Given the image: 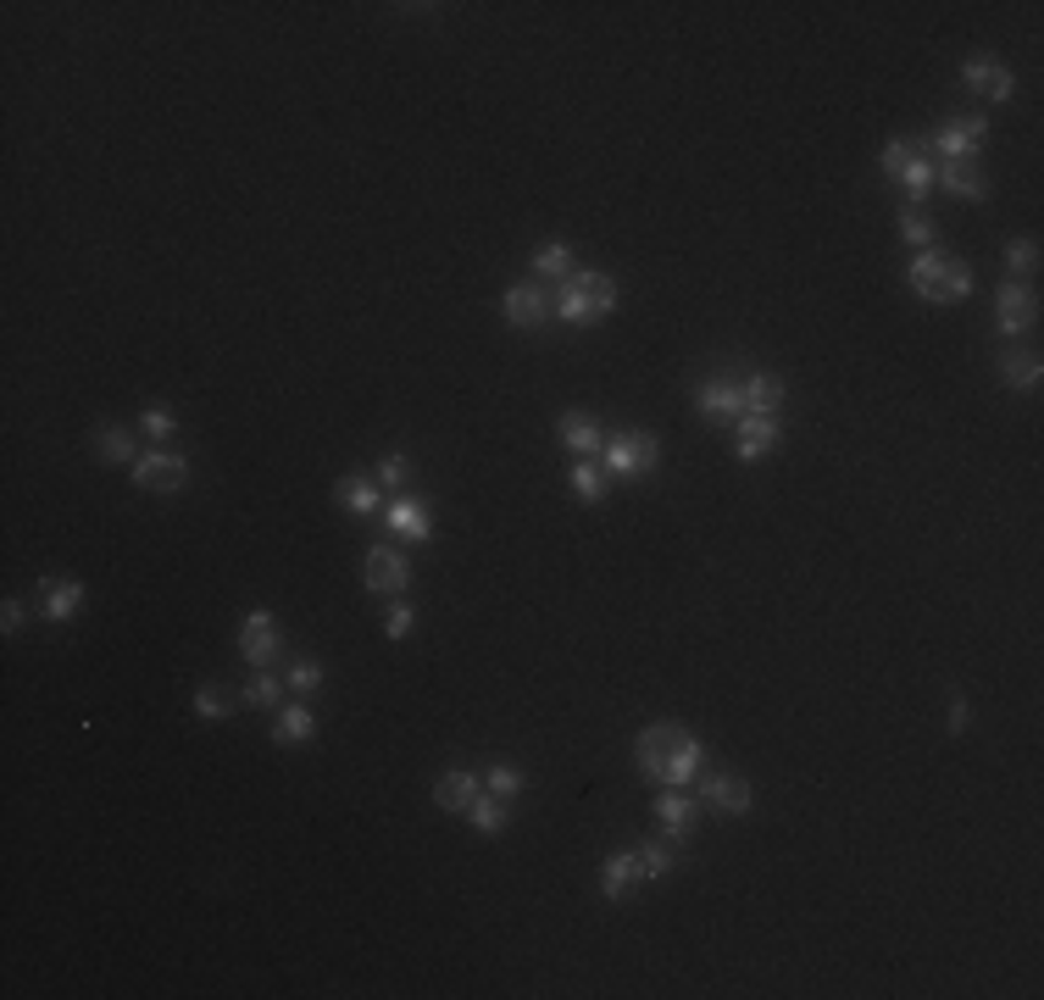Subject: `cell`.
Segmentation results:
<instances>
[{"label":"cell","mask_w":1044,"mask_h":1000,"mask_svg":"<svg viewBox=\"0 0 1044 1000\" xmlns=\"http://www.w3.org/2000/svg\"><path fill=\"white\" fill-rule=\"evenodd\" d=\"M634 762H639V779H645V784L683 789V784L701 779L706 745L694 739V734H683L678 723H650V728H639V739H634Z\"/></svg>","instance_id":"6da1fadb"},{"label":"cell","mask_w":1044,"mask_h":1000,"mask_svg":"<svg viewBox=\"0 0 1044 1000\" xmlns=\"http://www.w3.org/2000/svg\"><path fill=\"white\" fill-rule=\"evenodd\" d=\"M911 289L922 295V300H939V306H950V300H967L973 295V268L962 262V257H944V250H917V262H911Z\"/></svg>","instance_id":"7a4b0ae2"},{"label":"cell","mask_w":1044,"mask_h":1000,"mask_svg":"<svg viewBox=\"0 0 1044 1000\" xmlns=\"http://www.w3.org/2000/svg\"><path fill=\"white\" fill-rule=\"evenodd\" d=\"M612 306H617V279L612 273H572L561 284V300H556V311L567 322H578V328H589L594 317H605Z\"/></svg>","instance_id":"3957f363"},{"label":"cell","mask_w":1044,"mask_h":1000,"mask_svg":"<svg viewBox=\"0 0 1044 1000\" xmlns=\"http://www.w3.org/2000/svg\"><path fill=\"white\" fill-rule=\"evenodd\" d=\"M656 462H661V445H656V434H645V429L612 434V440H605V451H600V467L612 473V478H645V473H656Z\"/></svg>","instance_id":"277c9868"},{"label":"cell","mask_w":1044,"mask_h":1000,"mask_svg":"<svg viewBox=\"0 0 1044 1000\" xmlns=\"http://www.w3.org/2000/svg\"><path fill=\"white\" fill-rule=\"evenodd\" d=\"M134 484L150 489V495H179V489L190 484V462L172 456L167 445H156V451H145V456L134 462Z\"/></svg>","instance_id":"5b68a950"},{"label":"cell","mask_w":1044,"mask_h":1000,"mask_svg":"<svg viewBox=\"0 0 1044 1000\" xmlns=\"http://www.w3.org/2000/svg\"><path fill=\"white\" fill-rule=\"evenodd\" d=\"M284 650V634H279V617L273 612H245L239 617V656L250 667H273Z\"/></svg>","instance_id":"8992f818"},{"label":"cell","mask_w":1044,"mask_h":1000,"mask_svg":"<svg viewBox=\"0 0 1044 1000\" xmlns=\"http://www.w3.org/2000/svg\"><path fill=\"white\" fill-rule=\"evenodd\" d=\"M995 317H1000V333H1006V340H1011V333H1022V328H1033V322H1039V295H1033V284L1006 279L1000 295H995Z\"/></svg>","instance_id":"52a82bcc"},{"label":"cell","mask_w":1044,"mask_h":1000,"mask_svg":"<svg viewBox=\"0 0 1044 1000\" xmlns=\"http://www.w3.org/2000/svg\"><path fill=\"white\" fill-rule=\"evenodd\" d=\"M362 572H367V590H373V595H389V601H395V595L406 590V583H411V567H406V556H395L389 545H373Z\"/></svg>","instance_id":"ba28073f"},{"label":"cell","mask_w":1044,"mask_h":1000,"mask_svg":"<svg viewBox=\"0 0 1044 1000\" xmlns=\"http://www.w3.org/2000/svg\"><path fill=\"white\" fill-rule=\"evenodd\" d=\"M506 317H511V328H545V317H551V295L540 289V284H511L506 289Z\"/></svg>","instance_id":"9c48e42d"},{"label":"cell","mask_w":1044,"mask_h":1000,"mask_svg":"<svg viewBox=\"0 0 1044 1000\" xmlns=\"http://www.w3.org/2000/svg\"><path fill=\"white\" fill-rule=\"evenodd\" d=\"M989 134V123L984 117H950L939 134H933V145L944 150V161H962V156H978V139Z\"/></svg>","instance_id":"30bf717a"},{"label":"cell","mask_w":1044,"mask_h":1000,"mask_svg":"<svg viewBox=\"0 0 1044 1000\" xmlns=\"http://www.w3.org/2000/svg\"><path fill=\"white\" fill-rule=\"evenodd\" d=\"M778 434H783L778 417H767V411H745V417H739V462H761V456L778 445Z\"/></svg>","instance_id":"8fae6325"},{"label":"cell","mask_w":1044,"mask_h":1000,"mask_svg":"<svg viewBox=\"0 0 1044 1000\" xmlns=\"http://www.w3.org/2000/svg\"><path fill=\"white\" fill-rule=\"evenodd\" d=\"M556 434H561V445H567L572 456H600V451H605V434H600V423H594L589 411H561Z\"/></svg>","instance_id":"7c38bea8"},{"label":"cell","mask_w":1044,"mask_h":1000,"mask_svg":"<svg viewBox=\"0 0 1044 1000\" xmlns=\"http://www.w3.org/2000/svg\"><path fill=\"white\" fill-rule=\"evenodd\" d=\"M933 179H939L950 195H962V201H978V206L989 201V184H984V173H978V161H973V156H962V161H944Z\"/></svg>","instance_id":"4fadbf2b"},{"label":"cell","mask_w":1044,"mask_h":1000,"mask_svg":"<svg viewBox=\"0 0 1044 1000\" xmlns=\"http://www.w3.org/2000/svg\"><path fill=\"white\" fill-rule=\"evenodd\" d=\"M694 406H701L712 423H739V417H745V389L728 384V378H717V384H706L701 395H694Z\"/></svg>","instance_id":"5bb4252c"},{"label":"cell","mask_w":1044,"mask_h":1000,"mask_svg":"<svg viewBox=\"0 0 1044 1000\" xmlns=\"http://www.w3.org/2000/svg\"><path fill=\"white\" fill-rule=\"evenodd\" d=\"M333 500H339V507H351L356 518H378V512H384V495H378V484H373V478H362V473H344V478L333 484Z\"/></svg>","instance_id":"9a60e30c"},{"label":"cell","mask_w":1044,"mask_h":1000,"mask_svg":"<svg viewBox=\"0 0 1044 1000\" xmlns=\"http://www.w3.org/2000/svg\"><path fill=\"white\" fill-rule=\"evenodd\" d=\"M39 590H45V617L50 623H67L83 612V583L78 578H39Z\"/></svg>","instance_id":"2e32d148"},{"label":"cell","mask_w":1044,"mask_h":1000,"mask_svg":"<svg viewBox=\"0 0 1044 1000\" xmlns=\"http://www.w3.org/2000/svg\"><path fill=\"white\" fill-rule=\"evenodd\" d=\"M433 800H440V811L467 817V811H473V800H478V779H473L467 768H451L440 784H433Z\"/></svg>","instance_id":"e0dca14e"},{"label":"cell","mask_w":1044,"mask_h":1000,"mask_svg":"<svg viewBox=\"0 0 1044 1000\" xmlns=\"http://www.w3.org/2000/svg\"><path fill=\"white\" fill-rule=\"evenodd\" d=\"M706 800H712V811H723V817H745V811H750V784L734 779V773H712V779H706Z\"/></svg>","instance_id":"ac0fdd59"},{"label":"cell","mask_w":1044,"mask_h":1000,"mask_svg":"<svg viewBox=\"0 0 1044 1000\" xmlns=\"http://www.w3.org/2000/svg\"><path fill=\"white\" fill-rule=\"evenodd\" d=\"M962 78L973 83V90H984L989 101H1011V90H1017V78H1011L1006 67H995L989 56H973V61L962 67Z\"/></svg>","instance_id":"d6986e66"},{"label":"cell","mask_w":1044,"mask_h":1000,"mask_svg":"<svg viewBox=\"0 0 1044 1000\" xmlns=\"http://www.w3.org/2000/svg\"><path fill=\"white\" fill-rule=\"evenodd\" d=\"M634 884H639V851H612V856H605V867H600L605 900H623Z\"/></svg>","instance_id":"ffe728a7"},{"label":"cell","mask_w":1044,"mask_h":1000,"mask_svg":"<svg viewBox=\"0 0 1044 1000\" xmlns=\"http://www.w3.org/2000/svg\"><path fill=\"white\" fill-rule=\"evenodd\" d=\"M389 529L395 534H406V539H428L433 534V518L422 512V500H411V495H400V500H389Z\"/></svg>","instance_id":"44dd1931"},{"label":"cell","mask_w":1044,"mask_h":1000,"mask_svg":"<svg viewBox=\"0 0 1044 1000\" xmlns=\"http://www.w3.org/2000/svg\"><path fill=\"white\" fill-rule=\"evenodd\" d=\"M656 817H661V828L672 833V840H689V828H694V800H689L683 789H667V795H656Z\"/></svg>","instance_id":"7402d4cb"},{"label":"cell","mask_w":1044,"mask_h":1000,"mask_svg":"<svg viewBox=\"0 0 1044 1000\" xmlns=\"http://www.w3.org/2000/svg\"><path fill=\"white\" fill-rule=\"evenodd\" d=\"M739 389H745V411H767L772 417L783 406V378H772V373H750Z\"/></svg>","instance_id":"603a6c76"},{"label":"cell","mask_w":1044,"mask_h":1000,"mask_svg":"<svg viewBox=\"0 0 1044 1000\" xmlns=\"http://www.w3.org/2000/svg\"><path fill=\"white\" fill-rule=\"evenodd\" d=\"M311 734H317V717H311L306 706H284L279 723H273V739H279V745H306Z\"/></svg>","instance_id":"cb8c5ba5"},{"label":"cell","mask_w":1044,"mask_h":1000,"mask_svg":"<svg viewBox=\"0 0 1044 1000\" xmlns=\"http://www.w3.org/2000/svg\"><path fill=\"white\" fill-rule=\"evenodd\" d=\"M1039 367H1044L1039 351H1017V356L1000 362V384H1006V389H1033V384H1039Z\"/></svg>","instance_id":"d4e9b609"},{"label":"cell","mask_w":1044,"mask_h":1000,"mask_svg":"<svg viewBox=\"0 0 1044 1000\" xmlns=\"http://www.w3.org/2000/svg\"><path fill=\"white\" fill-rule=\"evenodd\" d=\"M95 451H101V462H106V467H123V462L134 467V462H139V456H134V440H128V429H117V423L95 434Z\"/></svg>","instance_id":"484cf974"},{"label":"cell","mask_w":1044,"mask_h":1000,"mask_svg":"<svg viewBox=\"0 0 1044 1000\" xmlns=\"http://www.w3.org/2000/svg\"><path fill=\"white\" fill-rule=\"evenodd\" d=\"M467 822H473L478 833H500V828H506V800H500V795H478L473 811H467Z\"/></svg>","instance_id":"4316f807"},{"label":"cell","mask_w":1044,"mask_h":1000,"mask_svg":"<svg viewBox=\"0 0 1044 1000\" xmlns=\"http://www.w3.org/2000/svg\"><path fill=\"white\" fill-rule=\"evenodd\" d=\"M572 489H578V500H600V489H605V467H600V456H583V462L572 467Z\"/></svg>","instance_id":"83f0119b"},{"label":"cell","mask_w":1044,"mask_h":1000,"mask_svg":"<svg viewBox=\"0 0 1044 1000\" xmlns=\"http://www.w3.org/2000/svg\"><path fill=\"white\" fill-rule=\"evenodd\" d=\"M534 273L540 279H572V250L567 245H545L534 257Z\"/></svg>","instance_id":"f1b7e54d"},{"label":"cell","mask_w":1044,"mask_h":1000,"mask_svg":"<svg viewBox=\"0 0 1044 1000\" xmlns=\"http://www.w3.org/2000/svg\"><path fill=\"white\" fill-rule=\"evenodd\" d=\"M900 184H906V195H911V206H922V195L933 190V167H928V156H911V161H906V173H900Z\"/></svg>","instance_id":"f546056e"},{"label":"cell","mask_w":1044,"mask_h":1000,"mask_svg":"<svg viewBox=\"0 0 1044 1000\" xmlns=\"http://www.w3.org/2000/svg\"><path fill=\"white\" fill-rule=\"evenodd\" d=\"M279 695H284V684L268 673V667H256V679L245 684V701L250 706H279Z\"/></svg>","instance_id":"4dcf8cb0"},{"label":"cell","mask_w":1044,"mask_h":1000,"mask_svg":"<svg viewBox=\"0 0 1044 1000\" xmlns=\"http://www.w3.org/2000/svg\"><path fill=\"white\" fill-rule=\"evenodd\" d=\"M195 712L206 717V723H228V712H234V701L217 690V684H206V690H195Z\"/></svg>","instance_id":"1f68e13d"},{"label":"cell","mask_w":1044,"mask_h":1000,"mask_svg":"<svg viewBox=\"0 0 1044 1000\" xmlns=\"http://www.w3.org/2000/svg\"><path fill=\"white\" fill-rule=\"evenodd\" d=\"M172 429H179V417H172V406H161V400H156V406H145V434H150L156 445H167V440H172Z\"/></svg>","instance_id":"d6a6232c"},{"label":"cell","mask_w":1044,"mask_h":1000,"mask_svg":"<svg viewBox=\"0 0 1044 1000\" xmlns=\"http://www.w3.org/2000/svg\"><path fill=\"white\" fill-rule=\"evenodd\" d=\"M295 695H311L317 684H322V661H311V656H300L295 667H290V679H284Z\"/></svg>","instance_id":"836d02e7"},{"label":"cell","mask_w":1044,"mask_h":1000,"mask_svg":"<svg viewBox=\"0 0 1044 1000\" xmlns=\"http://www.w3.org/2000/svg\"><path fill=\"white\" fill-rule=\"evenodd\" d=\"M522 784H529V779H522L511 762H495V768H489V795L511 800V795H522Z\"/></svg>","instance_id":"e575fe53"},{"label":"cell","mask_w":1044,"mask_h":1000,"mask_svg":"<svg viewBox=\"0 0 1044 1000\" xmlns=\"http://www.w3.org/2000/svg\"><path fill=\"white\" fill-rule=\"evenodd\" d=\"M900 234H906L917 250H928V245H933V217L911 206V212H900Z\"/></svg>","instance_id":"d590c367"},{"label":"cell","mask_w":1044,"mask_h":1000,"mask_svg":"<svg viewBox=\"0 0 1044 1000\" xmlns=\"http://www.w3.org/2000/svg\"><path fill=\"white\" fill-rule=\"evenodd\" d=\"M634 851H639V878H661V873L672 867V851L656 845V840H645V845H634Z\"/></svg>","instance_id":"8d00e7d4"},{"label":"cell","mask_w":1044,"mask_h":1000,"mask_svg":"<svg viewBox=\"0 0 1044 1000\" xmlns=\"http://www.w3.org/2000/svg\"><path fill=\"white\" fill-rule=\"evenodd\" d=\"M1006 268L1028 279V273L1039 268V245H1033V239H1017V245H1006Z\"/></svg>","instance_id":"74e56055"},{"label":"cell","mask_w":1044,"mask_h":1000,"mask_svg":"<svg viewBox=\"0 0 1044 1000\" xmlns=\"http://www.w3.org/2000/svg\"><path fill=\"white\" fill-rule=\"evenodd\" d=\"M911 156H917V150H911V139H889V145H884V173H889V179H900Z\"/></svg>","instance_id":"f35d334b"},{"label":"cell","mask_w":1044,"mask_h":1000,"mask_svg":"<svg viewBox=\"0 0 1044 1000\" xmlns=\"http://www.w3.org/2000/svg\"><path fill=\"white\" fill-rule=\"evenodd\" d=\"M378 478H384V484H389V489H400V484H406V478H411V462H406V456H400V451H389V456H384V462H378Z\"/></svg>","instance_id":"ab89813d"},{"label":"cell","mask_w":1044,"mask_h":1000,"mask_svg":"<svg viewBox=\"0 0 1044 1000\" xmlns=\"http://www.w3.org/2000/svg\"><path fill=\"white\" fill-rule=\"evenodd\" d=\"M384 634H389V639H406V634H411V606H389Z\"/></svg>","instance_id":"60d3db41"},{"label":"cell","mask_w":1044,"mask_h":1000,"mask_svg":"<svg viewBox=\"0 0 1044 1000\" xmlns=\"http://www.w3.org/2000/svg\"><path fill=\"white\" fill-rule=\"evenodd\" d=\"M967 728H973V706L955 701V706H950V734H967Z\"/></svg>","instance_id":"b9f144b4"},{"label":"cell","mask_w":1044,"mask_h":1000,"mask_svg":"<svg viewBox=\"0 0 1044 1000\" xmlns=\"http://www.w3.org/2000/svg\"><path fill=\"white\" fill-rule=\"evenodd\" d=\"M0 628H7V634L23 628V601H7V612H0Z\"/></svg>","instance_id":"7bdbcfd3"}]
</instances>
